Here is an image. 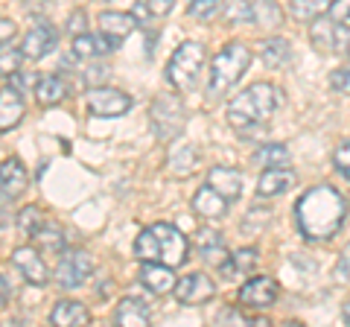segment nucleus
<instances>
[{"instance_id":"f03ea898","label":"nucleus","mask_w":350,"mask_h":327,"mask_svg":"<svg viewBox=\"0 0 350 327\" xmlns=\"http://www.w3.org/2000/svg\"><path fill=\"white\" fill-rule=\"evenodd\" d=\"M187 252H190L187 237L170 222L149 225L135 239V257L140 263H167L172 269H178L187 263Z\"/></svg>"},{"instance_id":"39448f33","label":"nucleus","mask_w":350,"mask_h":327,"mask_svg":"<svg viewBox=\"0 0 350 327\" xmlns=\"http://www.w3.org/2000/svg\"><path fill=\"white\" fill-rule=\"evenodd\" d=\"M204 68V44L199 41H184L167 62V82L175 91H193Z\"/></svg>"},{"instance_id":"1a4fd4ad","label":"nucleus","mask_w":350,"mask_h":327,"mask_svg":"<svg viewBox=\"0 0 350 327\" xmlns=\"http://www.w3.org/2000/svg\"><path fill=\"white\" fill-rule=\"evenodd\" d=\"M172 292H175V298L181 304H187V307H202V304L216 298V283L207 278L204 272H190V275L175 280Z\"/></svg>"},{"instance_id":"9b49d317","label":"nucleus","mask_w":350,"mask_h":327,"mask_svg":"<svg viewBox=\"0 0 350 327\" xmlns=\"http://www.w3.org/2000/svg\"><path fill=\"white\" fill-rule=\"evenodd\" d=\"M59 44V32L53 24H47V21H38V24H32L27 29L24 41H21V53H24V59L29 62H38L44 59L47 53H53Z\"/></svg>"},{"instance_id":"7ed1b4c3","label":"nucleus","mask_w":350,"mask_h":327,"mask_svg":"<svg viewBox=\"0 0 350 327\" xmlns=\"http://www.w3.org/2000/svg\"><path fill=\"white\" fill-rule=\"evenodd\" d=\"M280 105V91L269 82H257L251 88L239 91L231 103H228V123L237 132H251V129L262 126L266 120L275 114V108Z\"/></svg>"},{"instance_id":"f257e3e1","label":"nucleus","mask_w":350,"mask_h":327,"mask_svg":"<svg viewBox=\"0 0 350 327\" xmlns=\"http://www.w3.org/2000/svg\"><path fill=\"white\" fill-rule=\"evenodd\" d=\"M345 220H347V199L330 184L310 187L295 202V225L312 243H324V239L336 237Z\"/></svg>"},{"instance_id":"6ab92c4d","label":"nucleus","mask_w":350,"mask_h":327,"mask_svg":"<svg viewBox=\"0 0 350 327\" xmlns=\"http://www.w3.org/2000/svg\"><path fill=\"white\" fill-rule=\"evenodd\" d=\"M228 202L225 196H219L211 184H204V187H199V193L193 196V211L204 216V220H219V216L228 213Z\"/></svg>"},{"instance_id":"ddd939ff","label":"nucleus","mask_w":350,"mask_h":327,"mask_svg":"<svg viewBox=\"0 0 350 327\" xmlns=\"http://www.w3.org/2000/svg\"><path fill=\"white\" fill-rule=\"evenodd\" d=\"M29 187V172L18 158H6L0 161V193L3 199H21Z\"/></svg>"},{"instance_id":"a19ab883","label":"nucleus","mask_w":350,"mask_h":327,"mask_svg":"<svg viewBox=\"0 0 350 327\" xmlns=\"http://www.w3.org/2000/svg\"><path fill=\"white\" fill-rule=\"evenodd\" d=\"M18 36V27H15V21H9V18H0V44H9Z\"/></svg>"},{"instance_id":"cd10ccee","label":"nucleus","mask_w":350,"mask_h":327,"mask_svg":"<svg viewBox=\"0 0 350 327\" xmlns=\"http://www.w3.org/2000/svg\"><path fill=\"white\" fill-rule=\"evenodd\" d=\"M222 15L231 24H254V0H222Z\"/></svg>"},{"instance_id":"f3484780","label":"nucleus","mask_w":350,"mask_h":327,"mask_svg":"<svg viewBox=\"0 0 350 327\" xmlns=\"http://www.w3.org/2000/svg\"><path fill=\"white\" fill-rule=\"evenodd\" d=\"M207 184H211L219 196H225L228 202H237L239 196H243V172L234 167H213L211 176H207Z\"/></svg>"},{"instance_id":"72a5a7b5","label":"nucleus","mask_w":350,"mask_h":327,"mask_svg":"<svg viewBox=\"0 0 350 327\" xmlns=\"http://www.w3.org/2000/svg\"><path fill=\"white\" fill-rule=\"evenodd\" d=\"M44 222H47V220H44V213L36 208V205H29V208H24V211L18 213V225H21V231L29 234V237L36 234Z\"/></svg>"},{"instance_id":"5701e85b","label":"nucleus","mask_w":350,"mask_h":327,"mask_svg":"<svg viewBox=\"0 0 350 327\" xmlns=\"http://www.w3.org/2000/svg\"><path fill=\"white\" fill-rule=\"evenodd\" d=\"M260 59L271 70H283L292 62V47L286 38H266L260 44Z\"/></svg>"},{"instance_id":"4c0bfd02","label":"nucleus","mask_w":350,"mask_h":327,"mask_svg":"<svg viewBox=\"0 0 350 327\" xmlns=\"http://www.w3.org/2000/svg\"><path fill=\"white\" fill-rule=\"evenodd\" d=\"M333 167L342 172V176L350 181V144H345V146H338L336 149V155H333Z\"/></svg>"},{"instance_id":"a878e982","label":"nucleus","mask_w":350,"mask_h":327,"mask_svg":"<svg viewBox=\"0 0 350 327\" xmlns=\"http://www.w3.org/2000/svg\"><path fill=\"white\" fill-rule=\"evenodd\" d=\"M251 161H254L257 167H262V170H271V167H289L292 155H289V149L283 144H266V146H260L254 152V158Z\"/></svg>"},{"instance_id":"2eb2a0df","label":"nucleus","mask_w":350,"mask_h":327,"mask_svg":"<svg viewBox=\"0 0 350 327\" xmlns=\"http://www.w3.org/2000/svg\"><path fill=\"white\" fill-rule=\"evenodd\" d=\"M137 29V21L131 12H117V9H108V12L100 15V32L111 41V44L117 47L120 41H126L131 32Z\"/></svg>"},{"instance_id":"aec40b11","label":"nucleus","mask_w":350,"mask_h":327,"mask_svg":"<svg viewBox=\"0 0 350 327\" xmlns=\"http://www.w3.org/2000/svg\"><path fill=\"white\" fill-rule=\"evenodd\" d=\"M50 322L62 327H82V324H91V313L79 301H59L50 310Z\"/></svg>"},{"instance_id":"c85d7f7f","label":"nucleus","mask_w":350,"mask_h":327,"mask_svg":"<svg viewBox=\"0 0 350 327\" xmlns=\"http://www.w3.org/2000/svg\"><path fill=\"white\" fill-rule=\"evenodd\" d=\"M333 0H289V12L298 21H312L319 18L324 9H330Z\"/></svg>"},{"instance_id":"9d476101","label":"nucleus","mask_w":350,"mask_h":327,"mask_svg":"<svg viewBox=\"0 0 350 327\" xmlns=\"http://www.w3.org/2000/svg\"><path fill=\"white\" fill-rule=\"evenodd\" d=\"M278 296H280L278 280L266 278V275H257L239 287V304H243L245 310H269L271 304L278 301Z\"/></svg>"},{"instance_id":"37998d69","label":"nucleus","mask_w":350,"mask_h":327,"mask_svg":"<svg viewBox=\"0 0 350 327\" xmlns=\"http://www.w3.org/2000/svg\"><path fill=\"white\" fill-rule=\"evenodd\" d=\"M222 322H237V324H248V315L237 313V310H225V313H219V324H222Z\"/></svg>"},{"instance_id":"4468645a","label":"nucleus","mask_w":350,"mask_h":327,"mask_svg":"<svg viewBox=\"0 0 350 327\" xmlns=\"http://www.w3.org/2000/svg\"><path fill=\"white\" fill-rule=\"evenodd\" d=\"M24 114H27L24 94H21L15 85H6V88H0V135L12 132L21 120H24Z\"/></svg>"},{"instance_id":"2f4dec72","label":"nucleus","mask_w":350,"mask_h":327,"mask_svg":"<svg viewBox=\"0 0 350 327\" xmlns=\"http://www.w3.org/2000/svg\"><path fill=\"white\" fill-rule=\"evenodd\" d=\"M228 257H231V254H228L225 252V243H222V239H211V243H202V260H204V263H211V266H216V269H222L225 263H228Z\"/></svg>"},{"instance_id":"f704fd0d","label":"nucleus","mask_w":350,"mask_h":327,"mask_svg":"<svg viewBox=\"0 0 350 327\" xmlns=\"http://www.w3.org/2000/svg\"><path fill=\"white\" fill-rule=\"evenodd\" d=\"M172 172L175 176H187V172H193V167H196V149H190V146H184L181 152H175L172 155Z\"/></svg>"},{"instance_id":"0eeeda50","label":"nucleus","mask_w":350,"mask_h":327,"mask_svg":"<svg viewBox=\"0 0 350 327\" xmlns=\"http://www.w3.org/2000/svg\"><path fill=\"white\" fill-rule=\"evenodd\" d=\"M91 275H94V260L88 252H82V248L62 252L56 266V283L62 289H79Z\"/></svg>"},{"instance_id":"ea45409f","label":"nucleus","mask_w":350,"mask_h":327,"mask_svg":"<svg viewBox=\"0 0 350 327\" xmlns=\"http://www.w3.org/2000/svg\"><path fill=\"white\" fill-rule=\"evenodd\" d=\"M336 275L342 280H350V243L342 248V257H338V263H336Z\"/></svg>"},{"instance_id":"c9c22d12","label":"nucleus","mask_w":350,"mask_h":327,"mask_svg":"<svg viewBox=\"0 0 350 327\" xmlns=\"http://www.w3.org/2000/svg\"><path fill=\"white\" fill-rule=\"evenodd\" d=\"M327 18H330L336 27L350 29V0H333V3H330V15H327Z\"/></svg>"},{"instance_id":"e433bc0d","label":"nucleus","mask_w":350,"mask_h":327,"mask_svg":"<svg viewBox=\"0 0 350 327\" xmlns=\"http://www.w3.org/2000/svg\"><path fill=\"white\" fill-rule=\"evenodd\" d=\"M330 85H333V91H338V94H350V64L330 73Z\"/></svg>"},{"instance_id":"dca6fc26","label":"nucleus","mask_w":350,"mask_h":327,"mask_svg":"<svg viewBox=\"0 0 350 327\" xmlns=\"http://www.w3.org/2000/svg\"><path fill=\"white\" fill-rule=\"evenodd\" d=\"M140 283L152 296H167L175 289V269L167 263H144L140 266Z\"/></svg>"},{"instance_id":"79ce46f5","label":"nucleus","mask_w":350,"mask_h":327,"mask_svg":"<svg viewBox=\"0 0 350 327\" xmlns=\"http://www.w3.org/2000/svg\"><path fill=\"white\" fill-rule=\"evenodd\" d=\"M68 29L73 32V36H82V32H85V12H73Z\"/></svg>"},{"instance_id":"58836bf2","label":"nucleus","mask_w":350,"mask_h":327,"mask_svg":"<svg viewBox=\"0 0 350 327\" xmlns=\"http://www.w3.org/2000/svg\"><path fill=\"white\" fill-rule=\"evenodd\" d=\"M146 9L155 18H163V15H170L172 12V6H175V0H144Z\"/></svg>"},{"instance_id":"7c9ffc66","label":"nucleus","mask_w":350,"mask_h":327,"mask_svg":"<svg viewBox=\"0 0 350 327\" xmlns=\"http://www.w3.org/2000/svg\"><path fill=\"white\" fill-rule=\"evenodd\" d=\"M21 62H24V53H21V47L0 44V76H15L21 70Z\"/></svg>"},{"instance_id":"f8f14e48","label":"nucleus","mask_w":350,"mask_h":327,"mask_svg":"<svg viewBox=\"0 0 350 327\" xmlns=\"http://www.w3.org/2000/svg\"><path fill=\"white\" fill-rule=\"evenodd\" d=\"M12 266L24 275L27 283H36V287H44L50 280V272H47V263L36 246H21L12 252Z\"/></svg>"},{"instance_id":"c03bdc74","label":"nucleus","mask_w":350,"mask_h":327,"mask_svg":"<svg viewBox=\"0 0 350 327\" xmlns=\"http://www.w3.org/2000/svg\"><path fill=\"white\" fill-rule=\"evenodd\" d=\"M6 298H9V283H6V278L0 275V307L6 304Z\"/></svg>"},{"instance_id":"bb28decb","label":"nucleus","mask_w":350,"mask_h":327,"mask_svg":"<svg viewBox=\"0 0 350 327\" xmlns=\"http://www.w3.org/2000/svg\"><path fill=\"white\" fill-rule=\"evenodd\" d=\"M32 239H36V248H38V252H50V254L64 252V234H62V228L50 225V222H44L38 231L32 234Z\"/></svg>"},{"instance_id":"c756f323","label":"nucleus","mask_w":350,"mask_h":327,"mask_svg":"<svg viewBox=\"0 0 350 327\" xmlns=\"http://www.w3.org/2000/svg\"><path fill=\"white\" fill-rule=\"evenodd\" d=\"M280 9L275 0H254V24H262V27H280Z\"/></svg>"},{"instance_id":"20e7f679","label":"nucleus","mask_w":350,"mask_h":327,"mask_svg":"<svg viewBox=\"0 0 350 327\" xmlns=\"http://www.w3.org/2000/svg\"><path fill=\"white\" fill-rule=\"evenodd\" d=\"M248 64H251L248 44H243V41H231L228 47H222L211 62V91L213 94L231 91L234 85L245 76Z\"/></svg>"},{"instance_id":"6e6552de","label":"nucleus","mask_w":350,"mask_h":327,"mask_svg":"<svg viewBox=\"0 0 350 327\" xmlns=\"http://www.w3.org/2000/svg\"><path fill=\"white\" fill-rule=\"evenodd\" d=\"M85 105L94 117H123L131 108V96L117 91V88H105V85H100V88L88 91Z\"/></svg>"},{"instance_id":"b1692460","label":"nucleus","mask_w":350,"mask_h":327,"mask_svg":"<svg viewBox=\"0 0 350 327\" xmlns=\"http://www.w3.org/2000/svg\"><path fill=\"white\" fill-rule=\"evenodd\" d=\"M260 263V254H257V248H239V252H234L231 257H228V263L219 269L228 280H234V278H245L251 275V272L257 269Z\"/></svg>"},{"instance_id":"393cba45","label":"nucleus","mask_w":350,"mask_h":327,"mask_svg":"<svg viewBox=\"0 0 350 327\" xmlns=\"http://www.w3.org/2000/svg\"><path fill=\"white\" fill-rule=\"evenodd\" d=\"M64 96H68V82L62 76H41L36 82V100L41 105H59L64 103Z\"/></svg>"},{"instance_id":"4be33fe9","label":"nucleus","mask_w":350,"mask_h":327,"mask_svg":"<svg viewBox=\"0 0 350 327\" xmlns=\"http://www.w3.org/2000/svg\"><path fill=\"white\" fill-rule=\"evenodd\" d=\"M108 50H114V44L108 41L103 32L100 36H91V32H82V36H73V56L76 59H100Z\"/></svg>"},{"instance_id":"412c9836","label":"nucleus","mask_w":350,"mask_h":327,"mask_svg":"<svg viewBox=\"0 0 350 327\" xmlns=\"http://www.w3.org/2000/svg\"><path fill=\"white\" fill-rule=\"evenodd\" d=\"M152 319V310H149V304L146 301H140V298H123L117 304V310H114V322L117 324H131V327H144L149 324Z\"/></svg>"},{"instance_id":"a18cd8bd","label":"nucleus","mask_w":350,"mask_h":327,"mask_svg":"<svg viewBox=\"0 0 350 327\" xmlns=\"http://www.w3.org/2000/svg\"><path fill=\"white\" fill-rule=\"evenodd\" d=\"M342 319H345V324H350V301L345 304V310H342Z\"/></svg>"},{"instance_id":"473e14b6","label":"nucleus","mask_w":350,"mask_h":327,"mask_svg":"<svg viewBox=\"0 0 350 327\" xmlns=\"http://www.w3.org/2000/svg\"><path fill=\"white\" fill-rule=\"evenodd\" d=\"M219 9H222V0H190V3H187V15L193 21H211Z\"/></svg>"},{"instance_id":"a211bd4d","label":"nucleus","mask_w":350,"mask_h":327,"mask_svg":"<svg viewBox=\"0 0 350 327\" xmlns=\"http://www.w3.org/2000/svg\"><path fill=\"white\" fill-rule=\"evenodd\" d=\"M295 184V172L289 167H271L262 170V176L257 181V196L262 199H275V196H283Z\"/></svg>"},{"instance_id":"423d86ee","label":"nucleus","mask_w":350,"mask_h":327,"mask_svg":"<svg viewBox=\"0 0 350 327\" xmlns=\"http://www.w3.org/2000/svg\"><path fill=\"white\" fill-rule=\"evenodd\" d=\"M184 120H187L184 105L175 100L172 94H161L149 108V123H152V132L158 135V140L178 138L181 129H184Z\"/></svg>"}]
</instances>
